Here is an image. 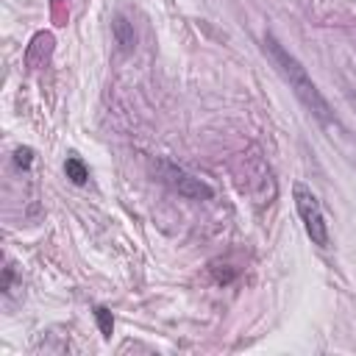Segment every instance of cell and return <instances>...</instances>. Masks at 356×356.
<instances>
[{"instance_id":"obj_1","label":"cell","mask_w":356,"mask_h":356,"mask_svg":"<svg viewBox=\"0 0 356 356\" xmlns=\"http://www.w3.org/2000/svg\"><path fill=\"white\" fill-rule=\"evenodd\" d=\"M264 53L270 56V61L275 64V70L281 72V78L289 83L292 95L303 103V108L323 125H337V117H334V108L328 106V100L323 97V92L317 89V83L312 81V75L306 72V67L273 36V33H264V42H261Z\"/></svg>"},{"instance_id":"obj_2","label":"cell","mask_w":356,"mask_h":356,"mask_svg":"<svg viewBox=\"0 0 356 356\" xmlns=\"http://www.w3.org/2000/svg\"><path fill=\"white\" fill-rule=\"evenodd\" d=\"M292 197H295V209H298V217H300V222H303L306 236H309L317 248H328L331 234H328V222H325V214H323V206H320L317 195H314L309 186L295 184V186H292Z\"/></svg>"},{"instance_id":"obj_3","label":"cell","mask_w":356,"mask_h":356,"mask_svg":"<svg viewBox=\"0 0 356 356\" xmlns=\"http://www.w3.org/2000/svg\"><path fill=\"white\" fill-rule=\"evenodd\" d=\"M156 175H159L161 184H167L172 192L184 195L189 200H209L211 197V186L206 181H200L197 175L186 172L184 167H178V164H172L167 159H159L156 161Z\"/></svg>"},{"instance_id":"obj_4","label":"cell","mask_w":356,"mask_h":356,"mask_svg":"<svg viewBox=\"0 0 356 356\" xmlns=\"http://www.w3.org/2000/svg\"><path fill=\"white\" fill-rule=\"evenodd\" d=\"M111 31H114V39H117V44L128 53V50H134V44H136V31H134V25L122 17V14H117L114 17V22H111Z\"/></svg>"},{"instance_id":"obj_5","label":"cell","mask_w":356,"mask_h":356,"mask_svg":"<svg viewBox=\"0 0 356 356\" xmlns=\"http://www.w3.org/2000/svg\"><path fill=\"white\" fill-rule=\"evenodd\" d=\"M64 170H67V178H70L72 184H86V178H89V170H86V164H83L78 156H70V159L64 161Z\"/></svg>"},{"instance_id":"obj_6","label":"cell","mask_w":356,"mask_h":356,"mask_svg":"<svg viewBox=\"0 0 356 356\" xmlns=\"http://www.w3.org/2000/svg\"><path fill=\"white\" fill-rule=\"evenodd\" d=\"M95 317H97L100 334H103V337H111V331H114V320H111V312H108V309H103V306H97V309H95Z\"/></svg>"},{"instance_id":"obj_7","label":"cell","mask_w":356,"mask_h":356,"mask_svg":"<svg viewBox=\"0 0 356 356\" xmlns=\"http://www.w3.org/2000/svg\"><path fill=\"white\" fill-rule=\"evenodd\" d=\"M31 161H33V150H31V147H17V153H14V164L28 170Z\"/></svg>"}]
</instances>
